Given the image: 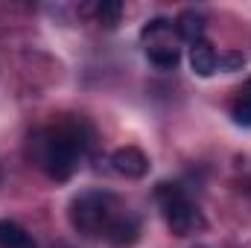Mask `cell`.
I'll list each match as a JSON object with an SVG mask.
<instances>
[{
  "instance_id": "5",
  "label": "cell",
  "mask_w": 251,
  "mask_h": 248,
  "mask_svg": "<svg viewBox=\"0 0 251 248\" xmlns=\"http://www.w3.org/2000/svg\"><path fill=\"white\" fill-rule=\"evenodd\" d=\"M111 167L123 178H143L149 173V158L137 146H123L111 155Z\"/></svg>"
},
{
  "instance_id": "2",
  "label": "cell",
  "mask_w": 251,
  "mask_h": 248,
  "mask_svg": "<svg viewBox=\"0 0 251 248\" xmlns=\"http://www.w3.org/2000/svg\"><path fill=\"white\" fill-rule=\"evenodd\" d=\"M123 213V204L114 193L108 190H82L73 196L70 201V225L79 231V234H88V237H105V231L114 225V219Z\"/></svg>"
},
{
  "instance_id": "3",
  "label": "cell",
  "mask_w": 251,
  "mask_h": 248,
  "mask_svg": "<svg viewBox=\"0 0 251 248\" xmlns=\"http://www.w3.org/2000/svg\"><path fill=\"white\" fill-rule=\"evenodd\" d=\"M155 201L161 207V216L167 222V228L176 234V237H190V234H199L204 231V216L201 210L190 201V196L181 190L178 184H158L155 190Z\"/></svg>"
},
{
  "instance_id": "4",
  "label": "cell",
  "mask_w": 251,
  "mask_h": 248,
  "mask_svg": "<svg viewBox=\"0 0 251 248\" xmlns=\"http://www.w3.org/2000/svg\"><path fill=\"white\" fill-rule=\"evenodd\" d=\"M143 53L158 70H176L181 64V47H178V32L176 24L167 18H152L140 29Z\"/></svg>"
},
{
  "instance_id": "8",
  "label": "cell",
  "mask_w": 251,
  "mask_h": 248,
  "mask_svg": "<svg viewBox=\"0 0 251 248\" xmlns=\"http://www.w3.org/2000/svg\"><path fill=\"white\" fill-rule=\"evenodd\" d=\"M176 32H178V38H184L190 44L204 41V15L196 9H184L176 21Z\"/></svg>"
},
{
  "instance_id": "6",
  "label": "cell",
  "mask_w": 251,
  "mask_h": 248,
  "mask_svg": "<svg viewBox=\"0 0 251 248\" xmlns=\"http://www.w3.org/2000/svg\"><path fill=\"white\" fill-rule=\"evenodd\" d=\"M137 240H140V222H137V216H131L128 210H123V213L114 219V225L105 231V243L111 248H131Z\"/></svg>"
},
{
  "instance_id": "7",
  "label": "cell",
  "mask_w": 251,
  "mask_h": 248,
  "mask_svg": "<svg viewBox=\"0 0 251 248\" xmlns=\"http://www.w3.org/2000/svg\"><path fill=\"white\" fill-rule=\"evenodd\" d=\"M190 67H193V73L201 76V79L213 76V73L219 70V56H216L213 44H207V41L190 44Z\"/></svg>"
},
{
  "instance_id": "12",
  "label": "cell",
  "mask_w": 251,
  "mask_h": 248,
  "mask_svg": "<svg viewBox=\"0 0 251 248\" xmlns=\"http://www.w3.org/2000/svg\"><path fill=\"white\" fill-rule=\"evenodd\" d=\"M246 67V56L243 53H225V56H219V70H225V73H234V70H243Z\"/></svg>"
},
{
  "instance_id": "10",
  "label": "cell",
  "mask_w": 251,
  "mask_h": 248,
  "mask_svg": "<svg viewBox=\"0 0 251 248\" xmlns=\"http://www.w3.org/2000/svg\"><path fill=\"white\" fill-rule=\"evenodd\" d=\"M231 120L240 128H251V76L243 82V88L237 91V97L231 102Z\"/></svg>"
},
{
  "instance_id": "1",
  "label": "cell",
  "mask_w": 251,
  "mask_h": 248,
  "mask_svg": "<svg viewBox=\"0 0 251 248\" xmlns=\"http://www.w3.org/2000/svg\"><path fill=\"white\" fill-rule=\"evenodd\" d=\"M88 146L91 134L82 120H59L29 137V158L47 178L67 181L82 167Z\"/></svg>"
},
{
  "instance_id": "11",
  "label": "cell",
  "mask_w": 251,
  "mask_h": 248,
  "mask_svg": "<svg viewBox=\"0 0 251 248\" xmlns=\"http://www.w3.org/2000/svg\"><path fill=\"white\" fill-rule=\"evenodd\" d=\"M94 15H97V21L102 24V26H117L120 24V15H123V3H117V0H102V3H97L94 6Z\"/></svg>"
},
{
  "instance_id": "9",
  "label": "cell",
  "mask_w": 251,
  "mask_h": 248,
  "mask_svg": "<svg viewBox=\"0 0 251 248\" xmlns=\"http://www.w3.org/2000/svg\"><path fill=\"white\" fill-rule=\"evenodd\" d=\"M0 248H35V240L18 222L0 219Z\"/></svg>"
}]
</instances>
